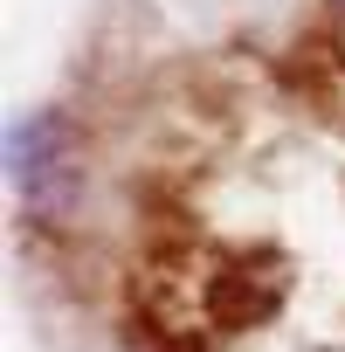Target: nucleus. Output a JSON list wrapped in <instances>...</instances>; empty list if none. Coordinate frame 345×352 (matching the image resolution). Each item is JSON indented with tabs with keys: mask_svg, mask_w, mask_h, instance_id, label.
Instances as JSON below:
<instances>
[{
	"mask_svg": "<svg viewBox=\"0 0 345 352\" xmlns=\"http://www.w3.org/2000/svg\"><path fill=\"white\" fill-rule=\"evenodd\" d=\"M8 187L14 208L42 228L83 208V138L63 104H28L8 118Z\"/></svg>",
	"mask_w": 345,
	"mask_h": 352,
	"instance_id": "1",
	"label": "nucleus"
},
{
	"mask_svg": "<svg viewBox=\"0 0 345 352\" xmlns=\"http://www.w3.org/2000/svg\"><path fill=\"white\" fill-rule=\"evenodd\" d=\"M172 352H201V345H172Z\"/></svg>",
	"mask_w": 345,
	"mask_h": 352,
	"instance_id": "2",
	"label": "nucleus"
}]
</instances>
